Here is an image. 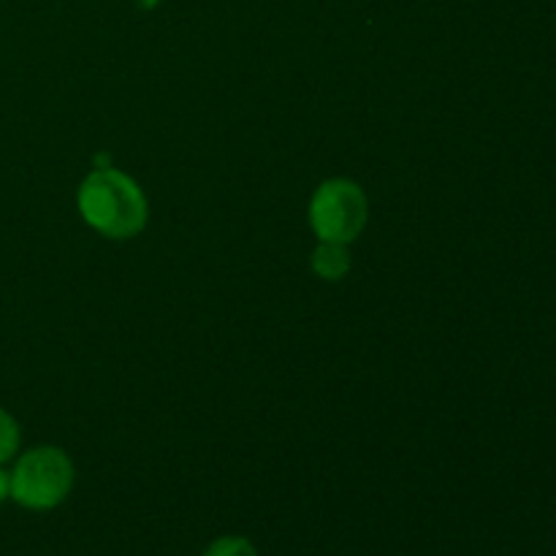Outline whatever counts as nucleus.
I'll list each match as a JSON object with an SVG mask.
<instances>
[{"label": "nucleus", "instance_id": "1", "mask_svg": "<svg viewBox=\"0 0 556 556\" xmlns=\"http://www.w3.org/2000/svg\"><path fill=\"white\" fill-rule=\"evenodd\" d=\"M81 217L112 239H130L147 226V199L123 172H92L79 188Z\"/></svg>", "mask_w": 556, "mask_h": 556}, {"label": "nucleus", "instance_id": "2", "mask_svg": "<svg viewBox=\"0 0 556 556\" xmlns=\"http://www.w3.org/2000/svg\"><path fill=\"white\" fill-rule=\"evenodd\" d=\"M74 486V465L54 445H41L20 456L11 472V500L27 510H52Z\"/></svg>", "mask_w": 556, "mask_h": 556}, {"label": "nucleus", "instance_id": "3", "mask_svg": "<svg viewBox=\"0 0 556 556\" xmlns=\"http://www.w3.org/2000/svg\"><path fill=\"white\" fill-rule=\"evenodd\" d=\"M309 223L320 242H353L367 226V195L351 179H329L309 201Z\"/></svg>", "mask_w": 556, "mask_h": 556}, {"label": "nucleus", "instance_id": "4", "mask_svg": "<svg viewBox=\"0 0 556 556\" xmlns=\"http://www.w3.org/2000/svg\"><path fill=\"white\" fill-rule=\"evenodd\" d=\"M313 269L324 280H342L351 269V253L342 242H320L313 253Z\"/></svg>", "mask_w": 556, "mask_h": 556}, {"label": "nucleus", "instance_id": "5", "mask_svg": "<svg viewBox=\"0 0 556 556\" xmlns=\"http://www.w3.org/2000/svg\"><path fill=\"white\" fill-rule=\"evenodd\" d=\"M20 448V427H16L14 418L0 407V465L9 462L11 456Z\"/></svg>", "mask_w": 556, "mask_h": 556}, {"label": "nucleus", "instance_id": "6", "mask_svg": "<svg viewBox=\"0 0 556 556\" xmlns=\"http://www.w3.org/2000/svg\"><path fill=\"white\" fill-rule=\"evenodd\" d=\"M201 556H258V552H255V546L248 541V538L228 535L212 543V546Z\"/></svg>", "mask_w": 556, "mask_h": 556}, {"label": "nucleus", "instance_id": "7", "mask_svg": "<svg viewBox=\"0 0 556 556\" xmlns=\"http://www.w3.org/2000/svg\"><path fill=\"white\" fill-rule=\"evenodd\" d=\"M11 497V476L5 470H0V503Z\"/></svg>", "mask_w": 556, "mask_h": 556}]
</instances>
